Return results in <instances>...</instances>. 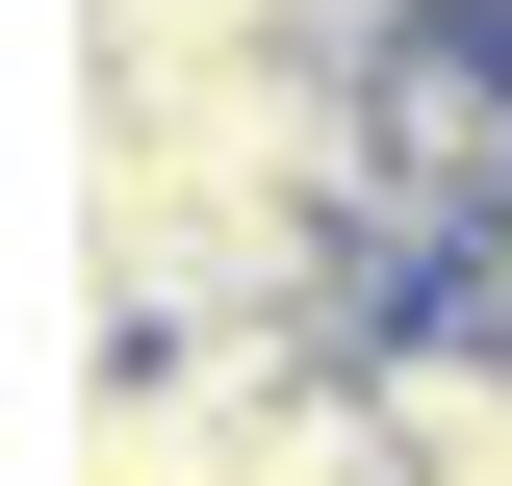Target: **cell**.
Returning a JSON list of instances; mask_svg holds the SVG:
<instances>
[{
	"label": "cell",
	"mask_w": 512,
	"mask_h": 486,
	"mask_svg": "<svg viewBox=\"0 0 512 486\" xmlns=\"http://www.w3.org/2000/svg\"><path fill=\"white\" fill-rule=\"evenodd\" d=\"M461 256H512V0H410L359 52V333H410Z\"/></svg>",
	"instance_id": "obj_1"
}]
</instances>
